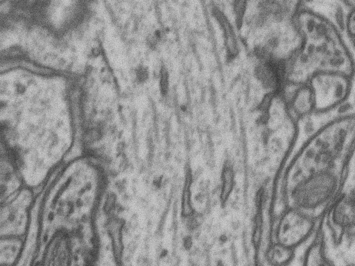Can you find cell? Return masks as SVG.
<instances>
[{"instance_id": "9a60e30c", "label": "cell", "mask_w": 355, "mask_h": 266, "mask_svg": "<svg viewBox=\"0 0 355 266\" xmlns=\"http://www.w3.org/2000/svg\"><path fill=\"white\" fill-rule=\"evenodd\" d=\"M349 42L350 43L349 46H351L352 49L355 51V36L349 39Z\"/></svg>"}, {"instance_id": "7c38bea8", "label": "cell", "mask_w": 355, "mask_h": 266, "mask_svg": "<svg viewBox=\"0 0 355 266\" xmlns=\"http://www.w3.org/2000/svg\"><path fill=\"white\" fill-rule=\"evenodd\" d=\"M169 73L165 66H162L159 76V87L161 94L166 96L169 90Z\"/></svg>"}, {"instance_id": "5b68a950", "label": "cell", "mask_w": 355, "mask_h": 266, "mask_svg": "<svg viewBox=\"0 0 355 266\" xmlns=\"http://www.w3.org/2000/svg\"><path fill=\"white\" fill-rule=\"evenodd\" d=\"M211 12L223 32L227 56L230 59H234L240 52L239 43L234 28L218 8H213Z\"/></svg>"}, {"instance_id": "5bb4252c", "label": "cell", "mask_w": 355, "mask_h": 266, "mask_svg": "<svg viewBox=\"0 0 355 266\" xmlns=\"http://www.w3.org/2000/svg\"><path fill=\"white\" fill-rule=\"evenodd\" d=\"M342 4L347 8L355 9V0H340Z\"/></svg>"}, {"instance_id": "30bf717a", "label": "cell", "mask_w": 355, "mask_h": 266, "mask_svg": "<svg viewBox=\"0 0 355 266\" xmlns=\"http://www.w3.org/2000/svg\"><path fill=\"white\" fill-rule=\"evenodd\" d=\"M342 17L341 29L349 39L355 36V9L346 8Z\"/></svg>"}, {"instance_id": "ba28073f", "label": "cell", "mask_w": 355, "mask_h": 266, "mask_svg": "<svg viewBox=\"0 0 355 266\" xmlns=\"http://www.w3.org/2000/svg\"><path fill=\"white\" fill-rule=\"evenodd\" d=\"M257 197V211L254 220V227L252 237V242L255 249L259 248L260 245L263 227V214L261 205L262 193H259Z\"/></svg>"}, {"instance_id": "6da1fadb", "label": "cell", "mask_w": 355, "mask_h": 266, "mask_svg": "<svg viewBox=\"0 0 355 266\" xmlns=\"http://www.w3.org/2000/svg\"><path fill=\"white\" fill-rule=\"evenodd\" d=\"M296 21L301 44L285 65V82L305 83L320 71H339L354 76L352 50L339 24L305 5L296 15Z\"/></svg>"}, {"instance_id": "8fae6325", "label": "cell", "mask_w": 355, "mask_h": 266, "mask_svg": "<svg viewBox=\"0 0 355 266\" xmlns=\"http://www.w3.org/2000/svg\"><path fill=\"white\" fill-rule=\"evenodd\" d=\"M234 13H235V22L238 29L242 27L245 10V0H234Z\"/></svg>"}, {"instance_id": "277c9868", "label": "cell", "mask_w": 355, "mask_h": 266, "mask_svg": "<svg viewBox=\"0 0 355 266\" xmlns=\"http://www.w3.org/2000/svg\"><path fill=\"white\" fill-rule=\"evenodd\" d=\"M314 215L295 206L282 215L276 231L277 242L295 249L311 234L315 224Z\"/></svg>"}, {"instance_id": "52a82bcc", "label": "cell", "mask_w": 355, "mask_h": 266, "mask_svg": "<svg viewBox=\"0 0 355 266\" xmlns=\"http://www.w3.org/2000/svg\"><path fill=\"white\" fill-rule=\"evenodd\" d=\"M234 185V172L232 166L226 163L222 171V184L220 198L221 203L225 204L229 199Z\"/></svg>"}, {"instance_id": "4fadbf2b", "label": "cell", "mask_w": 355, "mask_h": 266, "mask_svg": "<svg viewBox=\"0 0 355 266\" xmlns=\"http://www.w3.org/2000/svg\"><path fill=\"white\" fill-rule=\"evenodd\" d=\"M137 78L139 81H144L148 78V71L145 68H139L137 71Z\"/></svg>"}, {"instance_id": "3957f363", "label": "cell", "mask_w": 355, "mask_h": 266, "mask_svg": "<svg viewBox=\"0 0 355 266\" xmlns=\"http://www.w3.org/2000/svg\"><path fill=\"white\" fill-rule=\"evenodd\" d=\"M354 76L339 71H320L307 81L314 100V114H324L345 104L352 91Z\"/></svg>"}, {"instance_id": "8992f818", "label": "cell", "mask_w": 355, "mask_h": 266, "mask_svg": "<svg viewBox=\"0 0 355 266\" xmlns=\"http://www.w3.org/2000/svg\"><path fill=\"white\" fill-rule=\"evenodd\" d=\"M293 256V249L288 248L278 242L274 244L268 250V260L273 265H285Z\"/></svg>"}, {"instance_id": "9c48e42d", "label": "cell", "mask_w": 355, "mask_h": 266, "mask_svg": "<svg viewBox=\"0 0 355 266\" xmlns=\"http://www.w3.org/2000/svg\"><path fill=\"white\" fill-rule=\"evenodd\" d=\"M192 184V175L190 172H187L185 177L184 184L182 195V215L184 217H189L193 213V209L191 201Z\"/></svg>"}, {"instance_id": "7a4b0ae2", "label": "cell", "mask_w": 355, "mask_h": 266, "mask_svg": "<svg viewBox=\"0 0 355 266\" xmlns=\"http://www.w3.org/2000/svg\"><path fill=\"white\" fill-rule=\"evenodd\" d=\"M340 184L336 170L315 171L301 177L293 188V206L315 217L329 205Z\"/></svg>"}]
</instances>
